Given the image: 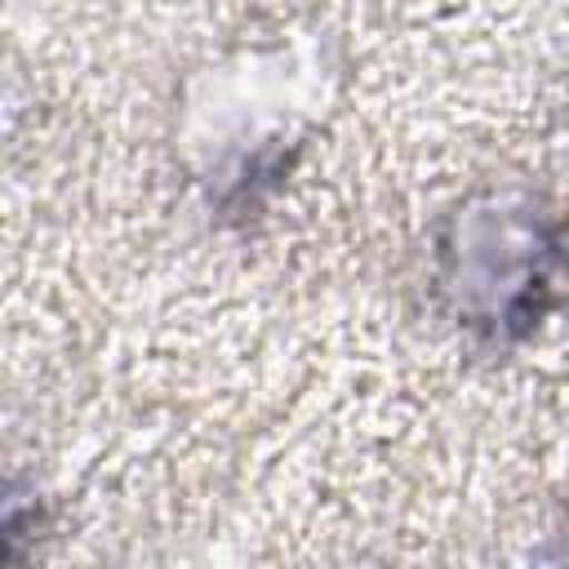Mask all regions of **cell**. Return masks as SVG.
I'll return each mask as SVG.
<instances>
[{"label":"cell","instance_id":"obj_2","mask_svg":"<svg viewBox=\"0 0 569 569\" xmlns=\"http://www.w3.org/2000/svg\"><path fill=\"white\" fill-rule=\"evenodd\" d=\"M440 320L480 356H511L569 307V209L533 182H480L427 231Z\"/></svg>","mask_w":569,"mask_h":569},{"label":"cell","instance_id":"obj_1","mask_svg":"<svg viewBox=\"0 0 569 569\" xmlns=\"http://www.w3.org/2000/svg\"><path fill=\"white\" fill-rule=\"evenodd\" d=\"M338 89L316 31L244 40L200 67L178 102V164L218 227H253L289 187Z\"/></svg>","mask_w":569,"mask_h":569}]
</instances>
